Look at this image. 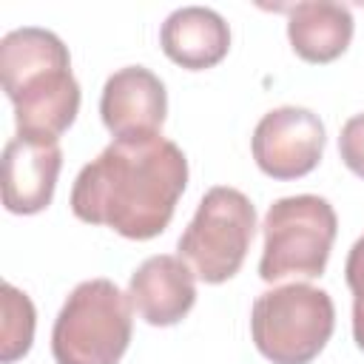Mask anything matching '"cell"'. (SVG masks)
I'll list each match as a JSON object with an SVG mask.
<instances>
[{
  "mask_svg": "<svg viewBox=\"0 0 364 364\" xmlns=\"http://www.w3.org/2000/svg\"><path fill=\"white\" fill-rule=\"evenodd\" d=\"M185 185L188 159L176 142L159 134L114 139L77 173L71 210L88 225L145 242L171 225Z\"/></svg>",
  "mask_w": 364,
  "mask_h": 364,
  "instance_id": "obj_1",
  "label": "cell"
},
{
  "mask_svg": "<svg viewBox=\"0 0 364 364\" xmlns=\"http://www.w3.org/2000/svg\"><path fill=\"white\" fill-rule=\"evenodd\" d=\"M3 91L14 105L17 134L60 139L80 111V82L71 74L65 43L37 26H23L0 40Z\"/></svg>",
  "mask_w": 364,
  "mask_h": 364,
  "instance_id": "obj_2",
  "label": "cell"
},
{
  "mask_svg": "<svg viewBox=\"0 0 364 364\" xmlns=\"http://www.w3.org/2000/svg\"><path fill=\"white\" fill-rule=\"evenodd\" d=\"M262 233L264 247L259 259V276L267 284L287 279H316L327 270V259L338 233V216L324 196H282L267 208Z\"/></svg>",
  "mask_w": 364,
  "mask_h": 364,
  "instance_id": "obj_3",
  "label": "cell"
},
{
  "mask_svg": "<svg viewBox=\"0 0 364 364\" xmlns=\"http://www.w3.org/2000/svg\"><path fill=\"white\" fill-rule=\"evenodd\" d=\"M131 301L111 279L80 282L51 330L57 364H119L131 344Z\"/></svg>",
  "mask_w": 364,
  "mask_h": 364,
  "instance_id": "obj_4",
  "label": "cell"
},
{
  "mask_svg": "<svg viewBox=\"0 0 364 364\" xmlns=\"http://www.w3.org/2000/svg\"><path fill=\"white\" fill-rule=\"evenodd\" d=\"M336 304L327 290L290 282L256 296L250 336L256 350L273 364H310L330 341Z\"/></svg>",
  "mask_w": 364,
  "mask_h": 364,
  "instance_id": "obj_5",
  "label": "cell"
},
{
  "mask_svg": "<svg viewBox=\"0 0 364 364\" xmlns=\"http://www.w3.org/2000/svg\"><path fill=\"white\" fill-rule=\"evenodd\" d=\"M253 233V202L236 188L216 185L199 199L196 213L182 230L176 247L196 279H202L205 284H222L239 273Z\"/></svg>",
  "mask_w": 364,
  "mask_h": 364,
  "instance_id": "obj_6",
  "label": "cell"
},
{
  "mask_svg": "<svg viewBox=\"0 0 364 364\" xmlns=\"http://www.w3.org/2000/svg\"><path fill=\"white\" fill-rule=\"evenodd\" d=\"M324 142L327 134L318 114L301 105H282L256 122L250 151L262 173L273 179H299L321 162Z\"/></svg>",
  "mask_w": 364,
  "mask_h": 364,
  "instance_id": "obj_7",
  "label": "cell"
},
{
  "mask_svg": "<svg viewBox=\"0 0 364 364\" xmlns=\"http://www.w3.org/2000/svg\"><path fill=\"white\" fill-rule=\"evenodd\" d=\"M63 151L57 139L17 134L3 148V205L9 213L31 216L51 205Z\"/></svg>",
  "mask_w": 364,
  "mask_h": 364,
  "instance_id": "obj_8",
  "label": "cell"
},
{
  "mask_svg": "<svg viewBox=\"0 0 364 364\" xmlns=\"http://www.w3.org/2000/svg\"><path fill=\"white\" fill-rule=\"evenodd\" d=\"M168 114L165 82L145 65H125L114 71L100 97L102 125L114 139L159 134Z\"/></svg>",
  "mask_w": 364,
  "mask_h": 364,
  "instance_id": "obj_9",
  "label": "cell"
},
{
  "mask_svg": "<svg viewBox=\"0 0 364 364\" xmlns=\"http://www.w3.org/2000/svg\"><path fill=\"white\" fill-rule=\"evenodd\" d=\"M128 301L145 324L173 327L196 304V273L182 256H148L131 273Z\"/></svg>",
  "mask_w": 364,
  "mask_h": 364,
  "instance_id": "obj_10",
  "label": "cell"
},
{
  "mask_svg": "<svg viewBox=\"0 0 364 364\" xmlns=\"http://www.w3.org/2000/svg\"><path fill=\"white\" fill-rule=\"evenodd\" d=\"M159 46L176 65L188 71H205L228 57L230 28L225 17L208 6H182L165 17L159 28Z\"/></svg>",
  "mask_w": 364,
  "mask_h": 364,
  "instance_id": "obj_11",
  "label": "cell"
},
{
  "mask_svg": "<svg viewBox=\"0 0 364 364\" xmlns=\"http://www.w3.org/2000/svg\"><path fill=\"white\" fill-rule=\"evenodd\" d=\"M287 14V40L304 63H333L353 40V11L344 3L310 0L296 6H279Z\"/></svg>",
  "mask_w": 364,
  "mask_h": 364,
  "instance_id": "obj_12",
  "label": "cell"
},
{
  "mask_svg": "<svg viewBox=\"0 0 364 364\" xmlns=\"http://www.w3.org/2000/svg\"><path fill=\"white\" fill-rule=\"evenodd\" d=\"M0 307H3V318H0V361L11 364V361L23 358L31 350L37 313H34L31 299L23 290H17L11 282H3Z\"/></svg>",
  "mask_w": 364,
  "mask_h": 364,
  "instance_id": "obj_13",
  "label": "cell"
},
{
  "mask_svg": "<svg viewBox=\"0 0 364 364\" xmlns=\"http://www.w3.org/2000/svg\"><path fill=\"white\" fill-rule=\"evenodd\" d=\"M344 279L353 293V338L355 347L364 353V236H358L347 253Z\"/></svg>",
  "mask_w": 364,
  "mask_h": 364,
  "instance_id": "obj_14",
  "label": "cell"
},
{
  "mask_svg": "<svg viewBox=\"0 0 364 364\" xmlns=\"http://www.w3.org/2000/svg\"><path fill=\"white\" fill-rule=\"evenodd\" d=\"M338 154H341V162L364 179V114H355L350 117L344 125H341V134H338Z\"/></svg>",
  "mask_w": 364,
  "mask_h": 364,
  "instance_id": "obj_15",
  "label": "cell"
}]
</instances>
